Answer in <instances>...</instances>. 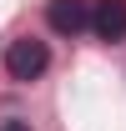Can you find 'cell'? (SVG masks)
<instances>
[{
    "mask_svg": "<svg viewBox=\"0 0 126 131\" xmlns=\"http://www.w3.org/2000/svg\"><path fill=\"white\" fill-rule=\"evenodd\" d=\"M46 66H50V50H46V40H35V35H20V40L5 46V76H10V81H40Z\"/></svg>",
    "mask_w": 126,
    "mask_h": 131,
    "instance_id": "cell-1",
    "label": "cell"
},
{
    "mask_svg": "<svg viewBox=\"0 0 126 131\" xmlns=\"http://www.w3.org/2000/svg\"><path fill=\"white\" fill-rule=\"evenodd\" d=\"M91 5L96 0H50L46 20L56 35H81V30H91Z\"/></svg>",
    "mask_w": 126,
    "mask_h": 131,
    "instance_id": "cell-2",
    "label": "cell"
},
{
    "mask_svg": "<svg viewBox=\"0 0 126 131\" xmlns=\"http://www.w3.org/2000/svg\"><path fill=\"white\" fill-rule=\"evenodd\" d=\"M91 30L101 40H126V0H96L91 5Z\"/></svg>",
    "mask_w": 126,
    "mask_h": 131,
    "instance_id": "cell-3",
    "label": "cell"
},
{
    "mask_svg": "<svg viewBox=\"0 0 126 131\" xmlns=\"http://www.w3.org/2000/svg\"><path fill=\"white\" fill-rule=\"evenodd\" d=\"M0 131H30V126H25V121H5Z\"/></svg>",
    "mask_w": 126,
    "mask_h": 131,
    "instance_id": "cell-4",
    "label": "cell"
}]
</instances>
